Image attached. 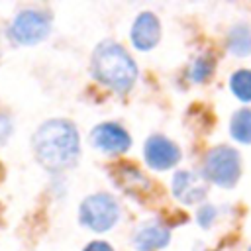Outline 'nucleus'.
Wrapping results in <instances>:
<instances>
[{
  "mask_svg": "<svg viewBox=\"0 0 251 251\" xmlns=\"http://www.w3.org/2000/svg\"><path fill=\"white\" fill-rule=\"evenodd\" d=\"M120 216V208L114 196L106 192H98L88 196L80 204V222L94 229V231H106L110 229Z\"/></svg>",
  "mask_w": 251,
  "mask_h": 251,
  "instance_id": "nucleus-4",
  "label": "nucleus"
},
{
  "mask_svg": "<svg viewBox=\"0 0 251 251\" xmlns=\"http://www.w3.org/2000/svg\"><path fill=\"white\" fill-rule=\"evenodd\" d=\"M92 73L96 80L116 92H127L135 78L137 67L126 49L114 41H102L92 53Z\"/></svg>",
  "mask_w": 251,
  "mask_h": 251,
  "instance_id": "nucleus-2",
  "label": "nucleus"
},
{
  "mask_svg": "<svg viewBox=\"0 0 251 251\" xmlns=\"http://www.w3.org/2000/svg\"><path fill=\"white\" fill-rule=\"evenodd\" d=\"M169 229L157 222H151V224H145L141 226L137 231H135V237H133V243L137 247V251H155V249H161L169 243Z\"/></svg>",
  "mask_w": 251,
  "mask_h": 251,
  "instance_id": "nucleus-10",
  "label": "nucleus"
},
{
  "mask_svg": "<svg viewBox=\"0 0 251 251\" xmlns=\"http://www.w3.org/2000/svg\"><path fill=\"white\" fill-rule=\"evenodd\" d=\"M49 27H51V18L45 12L24 10L14 18L10 25V35L20 45H33L47 37Z\"/></svg>",
  "mask_w": 251,
  "mask_h": 251,
  "instance_id": "nucleus-5",
  "label": "nucleus"
},
{
  "mask_svg": "<svg viewBox=\"0 0 251 251\" xmlns=\"http://www.w3.org/2000/svg\"><path fill=\"white\" fill-rule=\"evenodd\" d=\"M84 251H114V249H112L106 241H92V243L86 245Z\"/></svg>",
  "mask_w": 251,
  "mask_h": 251,
  "instance_id": "nucleus-17",
  "label": "nucleus"
},
{
  "mask_svg": "<svg viewBox=\"0 0 251 251\" xmlns=\"http://www.w3.org/2000/svg\"><path fill=\"white\" fill-rule=\"evenodd\" d=\"M161 35V25L157 16H153L151 12H143L137 16V20L133 22L131 27V41L137 49L141 51H149L151 47L157 45Z\"/></svg>",
  "mask_w": 251,
  "mask_h": 251,
  "instance_id": "nucleus-9",
  "label": "nucleus"
},
{
  "mask_svg": "<svg viewBox=\"0 0 251 251\" xmlns=\"http://www.w3.org/2000/svg\"><path fill=\"white\" fill-rule=\"evenodd\" d=\"M178 159H180V151L171 139H167L163 135H153L147 139L145 161L151 169H157V171L171 169L173 165L178 163Z\"/></svg>",
  "mask_w": 251,
  "mask_h": 251,
  "instance_id": "nucleus-6",
  "label": "nucleus"
},
{
  "mask_svg": "<svg viewBox=\"0 0 251 251\" xmlns=\"http://www.w3.org/2000/svg\"><path fill=\"white\" fill-rule=\"evenodd\" d=\"M249 251H251V249H249Z\"/></svg>",
  "mask_w": 251,
  "mask_h": 251,
  "instance_id": "nucleus-18",
  "label": "nucleus"
},
{
  "mask_svg": "<svg viewBox=\"0 0 251 251\" xmlns=\"http://www.w3.org/2000/svg\"><path fill=\"white\" fill-rule=\"evenodd\" d=\"M37 161L53 173L73 167L78 159V133L67 120H49L33 135Z\"/></svg>",
  "mask_w": 251,
  "mask_h": 251,
  "instance_id": "nucleus-1",
  "label": "nucleus"
},
{
  "mask_svg": "<svg viewBox=\"0 0 251 251\" xmlns=\"http://www.w3.org/2000/svg\"><path fill=\"white\" fill-rule=\"evenodd\" d=\"M10 133H12V120H10L8 114L0 112V145L6 143V139L10 137Z\"/></svg>",
  "mask_w": 251,
  "mask_h": 251,
  "instance_id": "nucleus-15",
  "label": "nucleus"
},
{
  "mask_svg": "<svg viewBox=\"0 0 251 251\" xmlns=\"http://www.w3.org/2000/svg\"><path fill=\"white\" fill-rule=\"evenodd\" d=\"M206 192H208V186L204 178L190 171H178L173 176V194L182 204H198L204 200Z\"/></svg>",
  "mask_w": 251,
  "mask_h": 251,
  "instance_id": "nucleus-8",
  "label": "nucleus"
},
{
  "mask_svg": "<svg viewBox=\"0 0 251 251\" xmlns=\"http://www.w3.org/2000/svg\"><path fill=\"white\" fill-rule=\"evenodd\" d=\"M227 47L233 55H239V57L251 53V31L245 24L231 27L229 37H227Z\"/></svg>",
  "mask_w": 251,
  "mask_h": 251,
  "instance_id": "nucleus-11",
  "label": "nucleus"
},
{
  "mask_svg": "<svg viewBox=\"0 0 251 251\" xmlns=\"http://www.w3.org/2000/svg\"><path fill=\"white\" fill-rule=\"evenodd\" d=\"M214 216H216V208L204 204V208H200V212H198V224L204 226V227H208L210 222L214 220Z\"/></svg>",
  "mask_w": 251,
  "mask_h": 251,
  "instance_id": "nucleus-16",
  "label": "nucleus"
},
{
  "mask_svg": "<svg viewBox=\"0 0 251 251\" xmlns=\"http://www.w3.org/2000/svg\"><path fill=\"white\" fill-rule=\"evenodd\" d=\"M90 139H92V145H96L98 149H102L106 153H124L131 145L129 133L118 124L96 126L90 133Z\"/></svg>",
  "mask_w": 251,
  "mask_h": 251,
  "instance_id": "nucleus-7",
  "label": "nucleus"
},
{
  "mask_svg": "<svg viewBox=\"0 0 251 251\" xmlns=\"http://www.w3.org/2000/svg\"><path fill=\"white\" fill-rule=\"evenodd\" d=\"M229 86H231V92L239 100L249 102L251 100V71L241 69V71L233 73L231 75V80H229Z\"/></svg>",
  "mask_w": 251,
  "mask_h": 251,
  "instance_id": "nucleus-13",
  "label": "nucleus"
},
{
  "mask_svg": "<svg viewBox=\"0 0 251 251\" xmlns=\"http://www.w3.org/2000/svg\"><path fill=\"white\" fill-rule=\"evenodd\" d=\"M239 155L227 145L214 147L204 159V176L218 186H233L239 178Z\"/></svg>",
  "mask_w": 251,
  "mask_h": 251,
  "instance_id": "nucleus-3",
  "label": "nucleus"
},
{
  "mask_svg": "<svg viewBox=\"0 0 251 251\" xmlns=\"http://www.w3.org/2000/svg\"><path fill=\"white\" fill-rule=\"evenodd\" d=\"M212 69H214L212 57L204 55V57L196 59V63H194L192 69H190V75H192V78H194L196 82H202V80H206V78L212 75Z\"/></svg>",
  "mask_w": 251,
  "mask_h": 251,
  "instance_id": "nucleus-14",
  "label": "nucleus"
},
{
  "mask_svg": "<svg viewBox=\"0 0 251 251\" xmlns=\"http://www.w3.org/2000/svg\"><path fill=\"white\" fill-rule=\"evenodd\" d=\"M229 131L239 143H251V110L243 108V110L235 112L231 118Z\"/></svg>",
  "mask_w": 251,
  "mask_h": 251,
  "instance_id": "nucleus-12",
  "label": "nucleus"
}]
</instances>
